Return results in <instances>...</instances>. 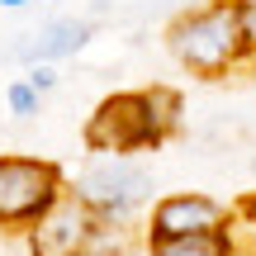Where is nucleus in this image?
<instances>
[{
  "mask_svg": "<svg viewBox=\"0 0 256 256\" xmlns=\"http://www.w3.org/2000/svg\"><path fill=\"white\" fill-rule=\"evenodd\" d=\"M180 128V95L152 86V90H114L90 110L81 128L86 152L95 156H133L166 142Z\"/></svg>",
  "mask_w": 256,
  "mask_h": 256,
  "instance_id": "f257e3e1",
  "label": "nucleus"
},
{
  "mask_svg": "<svg viewBox=\"0 0 256 256\" xmlns=\"http://www.w3.org/2000/svg\"><path fill=\"white\" fill-rule=\"evenodd\" d=\"M166 48L194 76H223L228 66H238L247 57L238 0H209V5L176 14L171 28H166Z\"/></svg>",
  "mask_w": 256,
  "mask_h": 256,
  "instance_id": "f03ea898",
  "label": "nucleus"
},
{
  "mask_svg": "<svg viewBox=\"0 0 256 256\" xmlns=\"http://www.w3.org/2000/svg\"><path fill=\"white\" fill-rule=\"evenodd\" d=\"M28 256H124L128 228L100 218L90 204H81L72 190L24 232Z\"/></svg>",
  "mask_w": 256,
  "mask_h": 256,
  "instance_id": "7ed1b4c3",
  "label": "nucleus"
},
{
  "mask_svg": "<svg viewBox=\"0 0 256 256\" xmlns=\"http://www.w3.org/2000/svg\"><path fill=\"white\" fill-rule=\"evenodd\" d=\"M66 185V171L48 156H24V152H0V232L24 238L48 209H52Z\"/></svg>",
  "mask_w": 256,
  "mask_h": 256,
  "instance_id": "20e7f679",
  "label": "nucleus"
},
{
  "mask_svg": "<svg viewBox=\"0 0 256 256\" xmlns=\"http://www.w3.org/2000/svg\"><path fill=\"white\" fill-rule=\"evenodd\" d=\"M152 190H156L152 171H147L142 162H133V156H90V162L81 166V176L72 180L76 200L90 204L100 218L119 223V228L152 200Z\"/></svg>",
  "mask_w": 256,
  "mask_h": 256,
  "instance_id": "39448f33",
  "label": "nucleus"
},
{
  "mask_svg": "<svg viewBox=\"0 0 256 256\" xmlns=\"http://www.w3.org/2000/svg\"><path fill=\"white\" fill-rule=\"evenodd\" d=\"M232 228V209L214 194H162L147 214V242H185V238H214Z\"/></svg>",
  "mask_w": 256,
  "mask_h": 256,
  "instance_id": "423d86ee",
  "label": "nucleus"
},
{
  "mask_svg": "<svg viewBox=\"0 0 256 256\" xmlns=\"http://www.w3.org/2000/svg\"><path fill=\"white\" fill-rule=\"evenodd\" d=\"M90 43V19H48L43 28L19 43V62L24 66H52L62 57H76Z\"/></svg>",
  "mask_w": 256,
  "mask_h": 256,
  "instance_id": "0eeeda50",
  "label": "nucleus"
},
{
  "mask_svg": "<svg viewBox=\"0 0 256 256\" xmlns=\"http://www.w3.org/2000/svg\"><path fill=\"white\" fill-rule=\"evenodd\" d=\"M147 256H238V242L228 232L214 238H185V242H147Z\"/></svg>",
  "mask_w": 256,
  "mask_h": 256,
  "instance_id": "6e6552de",
  "label": "nucleus"
},
{
  "mask_svg": "<svg viewBox=\"0 0 256 256\" xmlns=\"http://www.w3.org/2000/svg\"><path fill=\"white\" fill-rule=\"evenodd\" d=\"M38 104H43V95H38L34 86L24 81V76H14V81L5 86V110L14 114V119H34V114H38Z\"/></svg>",
  "mask_w": 256,
  "mask_h": 256,
  "instance_id": "1a4fd4ad",
  "label": "nucleus"
},
{
  "mask_svg": "<svg viewBox=\"0 0 256 256\" xmlns=\"http://www.w3.org/2000/svg\"><path fill=\"white\" fill-rule=\"evenodd\" d=\"M242 14V43H247V57H256V0H238Z\"/></svg>",
  "mask_w": 256,
  "mask_h": 256,
  "instance_id": "9d476101",
  "label": "nucleus"
},
{
  "mask_svg": "<svg viewBox=\"0 0 256 256\" xmlns=\"http://www.w3.org/2000/svg\"><path fill=\"white\" fill-rule=\"evenodd\" d=\"M24 81L34 86L38 95H48V90H57V72H52V66H28V72H24Z\"/></svg>",
  "mask_w": 256,
  "mask_h": 256,
  "instance_id": "9b49d317",
  "label": "nucleus"
},
{
  "mask_svg": "<svg viewBox=\"0 0 256 256\" xmlns=\"http://www.w3.org/2000/svg\"><path fill=\"white\" fill-rule=\"evenodd\" d=\"M242 218H247V228H256V190L242 200Z\"/></svg>",
  "mask_w": 256,
  "mask_h": 256,
  "instance_id": "f8f14e48",
  "label": "nucleus"
},
{
  "mask_svg": "<svg viewBox=\"0 0 256 256\" xmlns=\"http://www.w3.org/2000/svg\"><path fill=\"white\" fill-rule=\"evenodd\" d=\"M24 5H34V0H0V10H24Z\"/></svg>",
  "mask_w": 256,
  "mask_h": 256,
  "instance_id": "ddd939ff",
  "label": "nucleus"
},
{
  "mask_svg": "<svg viewBox=\"0 0 256 256\" xmlns=\"http://www.w3.org/2000/svg\"><path fill=\"white\" fill-rule=\"evenodd\" d=\"M252 166H256V156H252Z\"/></svg>",
  "mask_w": 256,
  "mask_h": 256,
  "instance_id": "4468645a",
  "label": "nucleus"
}]
</instances>
